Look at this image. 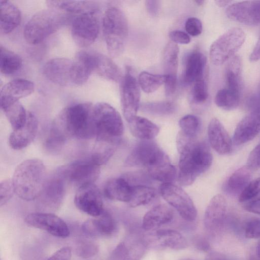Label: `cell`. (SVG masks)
Wrapping results in <instances>:
<instances>
[{"mask_svg":"<svg viewBox=\"0 0 260 260\" xmlns=\"http://www.w3.org/2000/svg\"><path fill=\"white\" fill-rule=\"evenodd\" d=\"M33 82L24 79H15L5 84L1 89L0 97L19 100L31 94L34 91Z\"/></svg>","mask_w":260,"mask_h":260,"instance_id":"d6a6232c","label":"cell"},{"mask_svg":"<svg viewBox=\"0 0 260 260\" xmlns=\"http://www.w3.org/2000/svg\"><path fill=\"white\" fill-rule=\"evenodd\" d=\"M194 2L198 5H202L204 4L205 2V1L203 0H196L194 1Z\"/></svg>","mask_w":260,"mask_h":260,"instance_id":"e7e4bbea","label":"cell"},{"mask_svg":"<svg viewBox=\"0 0 260 260\" xmlns=\"http://www.w3.org/2000/svg\"><path fill=\"white\" fill-rule=\"evenodd\" d=\"M208 139L211 147L218 154H227L232 149V141L228 133L217 118H213L208 127Z\"/></svg>","mask_w":260,"mask_h":260,"instance_id":"cb8c5ba5","label":"cell"},{"mask_svg":"<svg viewBox=\"0 0 260 260\" xmlns=\"http://www.w3.org/2000/svg\"><path fill=\"white\" fill-rule=\"evenodd\" d=\"M0 29L2 34L10 33L20 24L21 15L20 10L9 1L0 2Z\"/></svg>","mask_w":260,"mask_h":260,"instance_id":"f546056e","label":"cell"},{"mask_svg":"<svg viewBox=\"0 0 260 260\" xmlns=\"http://www.w3.org/2000/svg\"><path fill=\"white\" fill-rule=\"evenodd\" d=\"M147 249L143 239L136 240L127 246L126 254L123 260H140Z\"/></svg>","mask_w":260,"mask_h":260,"instance_id":"bcb514c9","label":"cell"},{"mask_svg":"<svg viewBox=\"0 0 260 260\" xmlns=\"http://www.w3.org/2000/svg\"><path fill=\"white\" fill-rule=\"evenodd\" d=\"M142 239L148 248L155 250L170 249L180 250L188 246L186 238L179 232L171 229L151 231Z\"/></svg>","mask_w":260,"mask_h":260,"instance_id":"9a60e30c","label":"cell"},{"mask_svg":"<svg viewBox=\"0 0 260 260\" xmlns=\"http://www.w3.org/2000/svg\"><path fill=\"white\" fill-rule=\"evenodd\" d=\"M247 163V166L251 169L260 168V144L250 152Z\"/></svg>","mask_w":260,"mask_h":260,"instance_id":"f5cc1de1","label":"cell"},{"mask_svg":"<svg viewBox=\"0 0 260 260\" xmlns=\"http://www.w3.org/2000/svg\"><path fill=\"white\" fill-rule=\"evenodd\" d=\"M259 102H260V99H259ZM259 107H260V105H259Z\"/></svg>","mask_w":260,"mask_h":260,"instance_id":"003e7915","label":"cell"},{"mask_svg":"<svg viewBox=\"0 0 260 260\" xmlns=\"http://www.w3.org/2000/svg\"><path fill=\"white\" fill-rule=\"evenodd\" d=\"M256 254L258 258L260 259V240L257 243L256 248Z\"/></svg>","mask_w":260,"mask_h":260,"instance_id":"be15d7a7","label":"cell"},{"mask_svg":"<svg viewBox=\"0 0 260 260\" xmlns=\"http://www.w3.org/2000/svg\"><path fill=\"white\" fill-rule=\"evenodd\" d=\"M177 147L180 154L178 181L182 186L192 184L212 162V155L205 141H197L179 132Z\"/></svg>","mask_w":260,"mask_h":260,"instance_id":"6da1fadb","label":"cell"},{"mask_svg":"<svg viewBox=\"0 0 260 260\" xmlns=\"http://www.w3.org/2000/svg\"><path fill=\"white\" fill-rule=\"evenodd\" d=\"M102 26L109 54L112 57L118 56L124 50L128 32L124 13L117 7L108 8L103 16Z\"/></svg>","mask_w":260,"mask_h":260,"instance_id":"5b68a950","label":"cell"},{"mask_svg":"<svg viewBox=\"0 0 260 260\" xmlns=\"http://www.w3.org/2000/svg\"><path fill=\"white\" fill-rule=\"evenodd\" d=\"M72 249L70 247H63L55 251L47 260H70Z\"/></svg>","mask_w":260,"mask_h":260,"instance_id":"11a10c76","label":"cell"},{"mask_svg":"<svg viewBox=\"0 0 260 260\" xmlns=\"http://www.w3.org/2000/svg\"><path fill=\"white\" fill-rule=\"evenodd\" d=\"M215 103L218 107L224 110H234L239 105L240 93L227 87L221 89L216 94Z\"/></svg>","mask_w":260,"mask_h":260,"instance_id":"ab89813d","label":"cell"},{"mask_svg":"<svg viewBox=\"0 0 260 260\" xmlns=\"http://www.w3.org/2000/svg\"><path fill=\"white\" fill-rule=\"evenodd\" d=\"M69 137L64 125L56 116L45 141V148L49 152H57L63 147Z\"/></svg>","mask_w":260,"mask_h":260,"instance_id":"f1b7e54d","label":"cell"},{"mask_svg":"<svg viewBox=\"0 0 260 260\" xmlns=\"http://www.w3.org/2000/svg\"><path fill=\"white\" fill-rule=\"evenodd\" d=\"M172 209L164 204L157 205L144 216L142 228L146 231L156 230L159 227L170 223L174 218Z\"/></svg>","mask_w":260,"mask_h":260,"instance_id":"484cf974","label":"cell"},{"mask_svg":"<svg viewBox=\"0 0 260 260\" xmlns=\"http://www.w3.org/2000/svg\"><path fill=\"white\" fill-rule=\"evenodd\" d=\"M244 31L239 27L231 28L211 45L209 55L213 64L219 66L232 58L245 40Z\"/></svg>","mask_w":260,"mask_h":260,"instance_id":"ba28073f","label":"cell"},{"mask_svg":"<svg viewBox=\"0 0 260 260\" xmlns=\"http://www.w3.org/2000/svg\"><path fill=\"white\" fill-rule=\"evenodd\" d=\"M215 3L219 7H224L232 3L231 1L219 0L215 1Z\"/></svg>","mask_w":260,"mask_h":260,"instance_id":"6125c7cd","label":"cell"},{"mask_svg":"<svg viewBox=\"0 0 260 260\" xmlns=\"http://www.w3.org/2000/svg\"><path fill=\"white\" fill-rule=\"evenodd\" d=\"M47 179L44 162L38 158L25 160L16 168L12 178L15 193L23 200H36Z\"/></svg>","mask_w":260,"mask_h":260,"instance_id":"3957f363","label":"cell"},{"mask_svg":"<svg viewBox=\"0 0 260 260\" xmlns=\"http://www.w3.org/2000/svg\"><path fill=\"white\" fill-rule=\"evenodd\" d=\"M36 116L28 112L25 123L19 129L13 130L9 138V144L14 150H21L28 146L35 139L38 130Z\"/></svg>","mask_w":260,"mask_h":260,"instance_id":"7402d4cb","label":"cell"},{"mask_svg":"<svg viewBox=\"0 0 260 260\" xmlns=\"http://www.w3.org/2000/svg\"><path fill=\"white\" fill-rule=\"evenodd\" d=\"M0 50L1 73L5 75H12L17 73L22 66L21 57L2 45Z\"/></svg>","mask_w":260,"mask_h":260,"instance_id":"74e56055","label":"cell"},{"mask_svg":"<svg viewBox=\"0 0 260 260\" xmlns=\"http://www.w3.org/2000/svg\"><path fill=\"white\" fill-rule=\"evenodd\" d=\"M185 29L188 34L195 37L200 35L202 31V23L196 17L188 18L185 23Z\"/></svg>","mask_w":260,"mask_h":260,"instance_id":"f907efd6","label":"cell"},{"mask_svg":"<svg viewBox=\"0 0 260 260\" xmlns=\"http://www.w3.org/2000/svg\"><path fill=\"white\" fill-rule=\"evenodd\" d=\"M15 193L12 180L6 179L0 183V205H5L11 199Z\"/></svg>","mask_w":260,"mask_h":260,"instance_id":"c3c4849f","label":"cell"},{"mask_svg":"<svg viewBox=\"0 0 260 260\" xmlns=\"http://www.w3.org/2000/svg\"><path fill=\"white\" fill-rule=\"evenodd\" d=\"M146 10L151 16H156L159 13L161 2L156 0H148L145 2Z\"/></svg>","mask_w":260,"mask_h":260,"instance_id":"6f0895ef","label":"cell"},{"mask_svg":"<svg viewBox=\"0 0 260 260\" xmlns=\"http://www.w3.org/2000/svg\"><path fill=\"white\" fill-rule=\"evenodd\" d=\"M260 59V37L256 43L252 52L249 56V60L251 62L257 61Z\"/></svg>","mask_w":260,"mask_h":260,"instance_id":"91938a15","label":"cell"},{"mask_svg":"<svg viewBox=\"0 0 260 260\" xmlns=\"http://www.w3.org/2000/svg\"><path fill=\"white\" fill-rule=\"evenodd\" d=\"M93 107L89 102L75 104L64 108L57 115L70 137L81 139L95 137Z\"/></svg>","mask_w":260,"mask_h":260,"instance_id":"277c9868","label":"cell"},{"mask_svg":"<svg viewBox=\"0 0 260 260\" xmlns=\"http://www.w3.org/2000/svg\"><path fill=\"white\" fill-rule=\"evenodd\" d=\"M64 18L56 10H43L35 13L24 27L23 36L30 44H38L54 33L62 24Z\"/></svg>","mask_w":260,"mask_h":260,"instance_id":"8992f818","label":"cell"},{"mask_svg":"<svg viewBox=\"0 0 260 260\" xmlns=\"http://www.w3.org/2000/svg\"><path fill=\"white\" fill-rule=\"evenodd\" d=\"M139 84L131 69L127 68L121 86V104L126 120L128 122L136 115L140 107Z\"/></svg>","mask_w":260,"mask_h":260,"instance_id":"5bb4252c","label":"cell"},{"mask_svg":"<svg viewBox=\"0 0 260 260\" xmlns=\"http://www.w3.org/2000/svg\"><path fill=\"white\" fill-rule=\"evenodd\" d=\"M92 60V72L108 80L117 82L120 80V69L110 58L93 51Z\"/></svg>","mask_w":260,"mask_h":260,"instance_id":"83f0119b","label":"cell"},{"mask_svg":"<svg viewBox=\"0 0 260 260\" xmlns=\"http://www.w3.org/2000/svg\"><path fill=\"white\" fill-rule=\"evenodd\" d=\"M228 18L235 21L247 25L260 24V1H248L230 5L226 9Z\"/></svg>","mask_w":260,"mask_h":260,"instance_id":"d6986e66","label":"cell"},{"mask_svg":"<svg viewBox=\"0 0 260 260\" xmlns=\"http://www.w3.org/2000/svg\"><path fill=\"white\" fill-rule=\"evenodd\" d=\"M227 214V202L223 196L218 194L210 200L206 209L204 225L210 234H216L223 227Z\"/></svg>","mask_w":260,"mask_h":260,"instance_id":"ac0fdd59","label":"cell"},{"mask_svg":"<svg viewBox=\"0 0 260 260\" xmlns=\"http://www.w3.org/2000/svg\"><path fill=\"white\" fill-rule=\"evenodd\" d=\"M128 123L132 134L141 140H152L159 132L156 124L144 117L136 116Z\"/></svg>","mask_w":260,"mask_h":260,"instance_id":"836d02e7","label":"cell"},{"mask_svg":"<svg viewBox=\"0 0 260 260\" xmlns=\"http://www.w3.org/2000/svg\"><path fill=\"white\" fill-rule=\"evenodd\" d=\"M169 36L172 42L175 44H187L191 40L188 34L179 30L170 31Z\"/></svg>","mask_w":260,"mask_h":260,"instance_id":"816d5d0a","label":"cell"},{"mask_svg":"<svg viewBox=\"0 0 260 260\" xmlns=\"http://www.w3.org/2000/svg\"><path fill=\"white\" fill-rule=\"evenodd\" d=\"M132 186L123 178H115L107 182L104 188L105 196L111 200L128 203Z\"/></svg>","mask_w":260,"mask_h":260,"instance_id":"1f68e13d","label":"cell"},{"mask_svg":"<svg viewBox=\"0 0 260 260\" xmlns=\"http://www.w3.org/2000/svg\"><path fill=\"white\" fill-rule=\"evenodd\" d=\"M165 82L164 75L154 74L146 71L141 72L138 77L139 86L145 92L148 93L157 90Z\"/></svg>","mask_w":260,"mask_h":260,"instance_id":"60d3db41","label":"cell"},{"mask_svg":"<svg viewBox=\"0 0 260 260\" xmlns=\"http://www.w3.org/2000/svg\"><path fill=\"white\" fill-rule=\"evenodd\" d=\"M155 196L156 191L153 188L143 185L132 186L130 199L127 203L131 207L144 205L150 202Z\"/></svg>","mask_w":260,"mask_h":260,"instance_id":"f35d334b","label":"cell"},{"mask_svg":"<svg viewBox=\"0 0 260 260\" xmlns=\"http://www.w3.org/2000/svg\"><path fill=\"white\" fill-rule=\"evenodd\" d=\"M193 246L198 250L208 252L210 250L211 246L208 240L201 235L194 236L191 239Z\"/></svg>","mask_w":260,"mask_h":260,"instance_id":"db71d44e","label":"cell"},{"mask_svg":"<svg viewBox=\"0 0 260 260\" xmlns=\"http://www.w3.org/2000/svg\"><path fill=\"white\" fill-rule=\"evenodd\" d=\"M260 193V177L250 181L240 193L239 200L244 202L250 200Z\"/></svg>","mask_w":260,"mask_h":260,"instance_id":"7dc6e473","label":"cell"},{"mask_svg":"<svg viewBox=\"0 0 260 260\" xmlns=\"http://www.w3.org/2000/svg\"><path fill=\"white\" fill-rule=\"evenodd\" d=\"M67 181L56 172L47 178L37 200V206L42 212L52 213L62 205L66 196Z\"/></svg>","mask_w":260,"mask_h":260,"instance_id":"9c48e42d","label":"cell"},{"mask_svg":"<svg viewBox=\"0 0 260 260\" xmlns=\"http://www.w3.org/2000/svg\"><path fill=\"white\" fill-rule=\"evenodd\" d=\"M179 48L172 42L166 46L162 55V65L165 76V89L167 96L173 95L177 88V73Z\"/></svg>","mask_w":260,"mask_h":260,"instance_id":"ffe728a7","label":"cell"},{"mask_svg":"<svg viewBox=\"0 0 260 260\" xmlns=\"http://www.w3.org/2000/svg\"><path fill=\"white\" fill-rule=\"evenodd\" d=\"M117 229L115 220L110 213L106 211L99 216L85 221L82 225L83 233L92 237L113 236Z\"/></svg>","mask_w":260,"mask_h":260,"instance_id":"603a6c76","label":"cell"},{"mask_svg":"<svg viewBox=\"0 0 260 260\" xmlns=\"http://www.w3.org/2000/svg\"><path fill=\"white\" fill-rule=\"evenodd\" d=\"M67 182L79 187L94 183L100 174V166L90 158L62 166L56 172Z\"/></svg>","mask_w":260,"mask_h":260,"instance_id":"30bf717a","label":"cell"},{"mask_svg":"<svg viewBox=\"0 0 260 260\" xmlns=\"http://www.w3.org/2000/svg\"><path fill=\"white\" fill-rule=\"evenodd\" d=\"M260 133V107H257L237 124L233 136L236 145L247 143Z\"/></svg>","mask_w":260,"mask_h":260,"instance_id":"44dd1931","label":"cell"},{"mask_svg":"<svg viewBox=\"0 0 260 260\" xmlns=\"http://www.w3.org/2000/svg\"><path fill=\"white\" fill-rule=\"evenodd\" d=\"M181 260H195V259H191V258H183Z\"/></svg>","mask_w":260,"mask_h":260,"instance_id":"03108f58","label":"cell"},{"mask_svg":"<svg viewBox=\"0 0 260 260\" xmlns=\"http://www.w3.org/2000/svg\"><path fill=\"white\" fill-rule=\"evenodd\" d=\"M1 98V107L13 130L21 127L25 123L28 112H26L19 100L9 98Z\"/></svg>","mask_w":260,"mask_h":260,"instance_id":"4316f807","label":"cell"},{"mask_svg":"<svg viewBox=\"0 0 260 260\" xmlns=\"http://www.w3.org/2000/svg\"><path fill=\"white\" fill-rule=\"evenodd\" d=\"M95 143L89 158L96 165L105 164L114 154L119 139L96 137Z\"/></svg>","mask_w":260,"mask_h":260,"instance_id":"4dcf8cb0","label":"cell"},{"mask_svg":"<svg viewBox=\"0 0 260 260\" xmlns=\"http://www.w3.org/2000/svg\"><path fill=\"white\" fill-rule=\"evenodd\" d=\"M127 246L124 242L117 245L112 252L111 260H123L126 252Z\"/></svg>","mask_w":260,"mask_h":260,"instance_id":"9f6ffc18","label":"cell"},{"mask_svg":"<svg viewBox=\"0 0 260 260\" xmlns=\"http://www.w3.org/2000/svg\"><path fill=\"white\" fill-rule=\"evenodd\" d=\"M244 208L249 212L260 215V198L249 202Z\"/></svg>","mask_w":260,"mask_h":260,"instance_id":"680465c9","label":"cell"},{"mask_svg":"<svg viewBox=\"0 0 260 260\" xmlns=\"http://www.w3.org/2000/svg\"><path fill=\"white\" fill-rule=\"evenodd\" d=\"M92 116L96 137L119 139L123 133L122 118L112 106L104 102L93 107Z\"/></svg>","mask_w":260,"mask_h":260,"instance_id":"52a82bcc","label":"cell"},{"mask_svg":"<svg viewBox=\"0 0 260 260\" xmlns=\"http://www.w3.org/2000/svg\"><path fill=\"white\" fill-rule=\"evenodd\" d=\"M47 4L54 10L78 14L96 11L98 8L94 2L87 1H48Z\"/></svg>","mask_w":260,"mask_h":260,"instance_id":"e575fe53","label":"cell"},{"mask_svg":"<svg viewBox=\"0 0 260 260\" xmlns=\"http://www.w3.org/2000/svg\"><path fill=\"white\" fill-rule=\"evenodd\" d=\"M98 244L88 240L79 241L75 247V253L83 258H90L95 255L99 252Z\"/></svg>","mask_w":260,"mask_h":260,"instance_id":"f6af8a7d","label":"cell"},{"mask_svg":"<svg viewBox=\"0 0 260 260\" xmlns=\"http://www.w3.org/2000/svg\"><path fill=\"white\" fill-rule=\"evenodd\" d=\"M207 59L199 51H193L187 56L182 75V82L185 85L193 84L205 78Z\"/></svg>","mask_w":260,"mask_h":260,"instance_id":"d4e9b609","label":"cell"},{"mask_svg":"<svg viewBox=\"0 0 260 260\" xmlns=\"http://www.w3.org/2000/svg\"><path fill=\"white\" fill-rule=\"evenodd\" d=\"M74 204L80 211L94 217L105 211L101 192L94 183L79 187L74 197Z\"/></svg>","mask_w":260,"mask_h":260,"instance_id":"e0dca14e","label":"cell"},{"mask_svg":"<svg viewBox=\"0 0 260 260\" xmlns=\"http://www.w3.org/2000/svg\"><path fill=\"white\" fill-rule=\"evenodd\" d=\"M242 63L238 56L230 59L225 69V77L227 88L240 93L242 87Z\"/></svg>","mask_w":260,"mask_h":260,"instance_id":"d590c367","label":"cell"},{"mask_svg":"<svg viewBox=\"0 0 260 260\" xmlns=\"http://www.w3.org/2000/svg\"><path fill=\"white\" fill-rule=\"evenodd\" d=\"M42 72L52 83L60 86L78 85V73L75 60L57 57L48 60L44 65Z\"/></svg>","mask_w":260,"mask_h":260,"instance_id":"8fae6325","label":"cell"},{"mask_svg":"<svg viewBox=\"0 0 260 260\" xmlns=\"http://www.w3.org/2000/svg\"><path fill=\"white\" fill-rule=\"evenodd\" d=\"M125 164L145 168L155 180L166 177L173 169L168 155L152 140H141L136 144L127 156Z\"/></svg>","mask_w":260,"mask_h":260,"instance_id":"7a4b0ae2","label":"cell"},{"mask_svg":"<svg viewBox=\"0 0 260 260\" xmlns=\"http://www.w3.org/2000/svg\"><path fill=\"white\" fill-rule=\"evenodd\" d=\"M100 22L96 11L79 14L73 20L71 34L75 43L79 47H86L96 39Z\"/></svg>","mask_w":260,"mask_h":260,"instance_id":"4fadbf2b","label":"cell"},{"mask_svg":"<svg viewBox=\"0 0 260 260\" xmlns=\"http://www.w3.org/2000/svg\"><path fill=\"white\" fill-rule=\"evenodd\" d=\"M208 98L207 84L205 78L198 80L193 83L190 93V101L192 105L204 104Z\"/></svg>","mask_w":260,"mask_h":260,"instance_id":"7bdbcfd3","label":"cell"},{"mask_svg":"<svg viewBox=\"0 0 260 260\" xmlns=\"http://www.w3.org/2000/svg\"><path fill=\"white\" fill-rule=\"evenodd\" d=\"M180 132L186 136L196 139L201 127L200 119L196 115L188 114L182 117L179 122Z\"/></svg>","mask_w":260,"mask_h":260,"instance_id":"b9f144b4","label":"cell"},{"mask_svg":"<svg viewBox=\"0 0 260 260\" xmlns=\"http://www.w3.org/2000/svg\"><path fill=\"white\" fill-rule=\"evenodd\" d=\"M164 199L185 221L191 222L197 216L196 208L188 194L181 187L172 183H162L159 187Z\"/></svg>","mask_w":260,"mask_h":260,"instance_id":"7c38bea8","label":"cell"},{"mask_svg":"<svg viewBox=\"0 0 260 260\" xmlns=\"http://www.w3.org/2000/svg\"><path fill=\"white\" fill-rule=\"evenodd\" d=\"M245 236L249 239H260V219H252L247 222L245 228Z\"/></svg>","mask_w":260,"mask_h":260,"instance_id":"681fc988","label":"cell"},{"mask_svg":"<svg viewBox=\"0 0 260 260\" xmlns=\"http://www.w3.org/2000/svg\"><path fill=\"white\" fill-rule=\"evenodd\" d=\"M251 170L248 166H245L234 172L226 184V191L234 194L241 193L250 182Z\"/></svg>","mask_w":260,"mask_h":260,"instance_id":"8d00e7d4","label":"cell"},{"mask_svg":"<svg viewBox=\"0 0 260 260\" xmlns=\"http://www.w3.org/2000/svg\"><path fill=\"white\" fill-rule=\"evenodd\" d=\"M205 260H228L226 257L222 253L212 251L209 252L206 256Z\"/></svg>","mask_w":260,"mask_h":260,"instance_id":"94428289","label":"cell"},{"mask_svg":"<svg viewBox=\"0 0 260 260\" xmlns=\"http://www.w3.org/2000/svg\"><path fill=\"white\" fill-rule=\"evenodd\" d=\"M24 221L29 226L45 231L56 237L65 238L70 234L66 222L52 213H31L25 216Z\"/></svg>","mask_w":260,"mask_h":260,"instance_id":"2e32d148","label":"cell"},{"mask_svg":"<svg viewBox=\"0 0 260 260\" xmlns=\"http://www.w3.org/2000/svg\"><path fill=\"white\" fill-rule=\"evenodd\" d=\"M142 111L154 115H168L173 113L175 105L171 102L162 101L148 102L143 104L141 106Z\"/></svg>","mask_w":260,"mask_h":260,"instance_id":"ee69618b","label":"cell"}]
</instances>
